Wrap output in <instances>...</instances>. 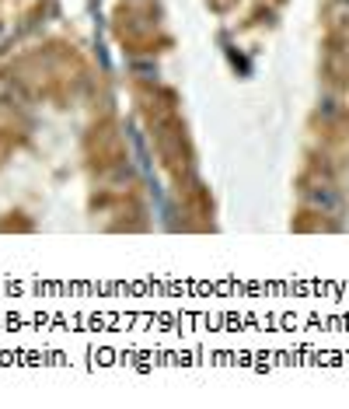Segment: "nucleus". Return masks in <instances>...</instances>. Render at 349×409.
<instances>
[{
	"mask_svg": "<svg viewBox=\"0 0 349 409\" xmlns=\"http://www.w3.org/2000/svg\"><path fill=\"white\" fill-rule=\"evenodd\" d=\"M311 203L321 210H335L339 207V196L332 192V186H318V192H311Z\"/></svg>",
	"mask_w": 349,
	"mask_h": 409,
	"instance_id": "1",
	"label": "nucleus"
}]
</instances>
